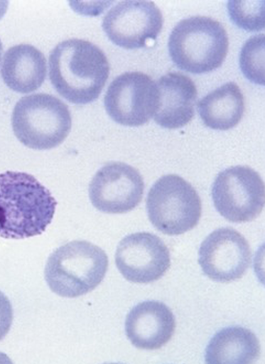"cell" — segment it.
Wrapping results in <instances>:
<instances>
[{"label": "cell", "instance_id": "cell-1", "mask_svg": "<svg viewBox=\"0 0 265 364\" xmlns=\"http://www.w3.org/2000/svg\"><path fill=\"white\" fill-rule=\"evenodd\" d=\"M57 201L34 176L25 173L0 174V237L25 240L46 230Z\"/></svg>", "mask_w": 265, "mask_h": 364}, {"label": "cell", "instance_id": "cell-2", "mask_svg": "<svg viewBox=\"0 0 265 364\" xmlns=\"http://www.w3.org/2000/svg\"><path fill=\"white\" fill-rule=\"evenodd\" d=\"M49 67L55 90L76 105L97 100L109 75L104 52L91 41L78 38L59 43L50 54Z\"/></svg>", "mask_w": 265, "mask_h": 364}, {"label": "cell", "instance_id": "cell-3", "mask_svg": "<svg viewBox=\"0 0 265 364\" xmlns=\"http://www.w3.org/2000/svg\"><path fill=\"white\" fill-rule=\"evenodd\" d=\"M225 27L210 17L192 16L176 25L168 39L173 62L193 74L210 73L222 65L229 50Z\"/></svg>", "mask_w": 265, "mask_h": 364}, {"label": "cell", "instance_id": "cell-4", "mask_svg": "<svg viewBox=\"0 0 265 364\" xmlns=\"http://www.w3.org/2000/svg\"><path fill=\"white\" fill-rule=\"evenodd\" d=\"M108 264L102 249L86 241H74L51 254L44 275L55 294L76 298L94 291L102 282Z\"/></svg>", "mask_w": 265, "mask_h": 364}, {"label": "cell", "instance_id": "cell-5", "mask_svg": "<svg viewBox=\"0 0 265 364\" xmlns=\"http://www.w3.org/2000/svg\"><path fill=\"white\" fill-rule=\"evenodd\" d=\"M13 133L25 146L47 151L57 147L71 132V112L63 101L48 94L21 98L11 117Z\"/></svg>", "mask_w": 265, "mask_h": 364}, {"label": "cell", "instance_id": "cell-6", "mask_svg": "<svg viewBox=\"0 0 265 364\" xmlns=\"http://www.w3.org/2000/svg\"><path fill=\"white\" fill-rule=\"evenodd\" d=\"M146 209L150 222L159 231L178 235L193 229L202 216V201L190 183L176 175L158 180L151 188Z\"/></svg>", "mask_w": 265, "mask_h": 364}, {"label": "cell", "instance_id": "cell-7", "mask_svg": "<svg viewBox=\"0 0 265 364\" xmlns=\"http://www.w3.org/2000/svg\"><path fill=\"white\" fill-rule=\"evenodd\" d=\"M212 197L216 210L227 220L235 223L252 222L264 208V182L253 168L232 166L218 174L212 186Z\"/></svg>", "mask_w": 265, "mask_h": 364}, {"label": "cell", "instance_id": "cell-8", "mask_svg": "<svg viewBox=\"0 0 265 364\" xmlns=\"http://www.w3.org/2000/svg\"><path fill=\"white\" fill-rule=\"evenodd\" d=\"M158 98L157 84L150 76L128 72L110 83L104 97V107L109 117L117 123L139 127L153 117Z\"/></svg>", "mask_w": 265, "mask_h": 364}, {"label": "cell", "instance_id": "cell-9", "mask_svg": "<svg viewBox=\"0 0 265 364\" xmlns=\"http://www.w3.org/2000/svg\"><path fill=\"white\" fill-rule=\"evenodd\" d=\"M163 26V16L151 1H124L104 16L102 28L110 41L128 50L145 48L156 40Z\"/></svg>", "mask_w": 265, "mask_h": 364}, {"label": "cell", "instance_id": "cell-10", "mask_svg": "<svg viewBox=\"0 0 265 364\" xmlns=\"http://www.w3.org/2000/svg\"><path fill=\"white\" fill-rule=\"evenodd\" d=\"M198 263L211 280L229 283L240 279L252 264V250L246 238L232 228L210 233L198 251Z\"/></svg>", "mask_w": 265, "mask_h": 364}, {"label": "cell", "instance_id": "cell-11", "mask_svg": "<svg viewBox=\"0 0 265 364\" xmlns=\"http://www.w3.org/2000/svg\"><path fill=\"white\" fill-rule=\"evenodd\" d=\"M145 185L139 171L122 162L105 164L90 186V198L99 211L119 214L134 210L141 202Z\"/></svg>", "mask_w": 265, "mask_h": 364}, {"label": "cell", "instance_id": "cell-12", "mask_svg": "<svg viewBox=\"0 0 265 364\" xmlns=\"http://www.w3.org/2000/svg\"><path fill=\"white\" fill-rule=\"evenodd\" d=\"M116 264L125 279L131 283L158 281L171 267L170 252L156 235L141 232L128 235L119 243Z\"/></svg>", "mask_w": 265, "mask_h": 364}, {"label": "cell", "instance_id": "cell-13", "mask_svg": "<svg viewBox=\"0 0 265 364\" xmlns=\"http://www.w3.org/2000/svg\"><path fill=\"white\" fill-rule=\"evenodd\" d=\"M175 316L170 309L158 301H144L128 314L126 334L131 343L142 350H158L172 338Z\"/></svg>", "mask_w": 265, "mask_h": 364}, {"label": "cell", "instance_id": "cell-14", "mask_svg": "<svg viewBox=\"0 0 265 364\" xmlns=\"http://www.w3.org/2000/svg\"><path fill=\"white\" fill-rule=\"evenodd\" d=\"M158 105L154 121L167 129L187 125L194 117L198 92L189 77L178 73L162 76L157 82Z\"/></svg>", "mask_w": 265, "mask_h": 364}, {"label": "cell", "instance_id": "cell-15", "mask_svg": "<svg viewBox=\"0 0 265 364\" xmlns=\"http://www.w3.org/2000/svg\"><path fill=\"white\" fill-rule=\"evenodd\" d=\"M47 71V60L40 50L30 45H18L6 53L1 73L9 89L28 94L41 87Z\"/></svg>", "mask_w": 265, "mask_h": 364}, {"label": "cell", "instance_id": "cell-16", "mask_svg": "<svg viewBox=\"0 0 265 364\" xmlns=\"http://www.w3.org/2000/svg\"><path fill=\"white\" fill-rule=\"evenodd\" d=\"M261 354L259 341L250 330L228 327L217 332L206 349L205 360L210 364H249L256 363Z\"/></svg>", "mask_w": 265, "mask_h": 364}, {"label": "cell", "instance_id": "cell-17", "mask_svg": "<svg viewBox=\"0 0 265 364\" xmlns=\"http://www.w3.org/2000/svg\"><path fill=\"white\" fill-rule=\"evenodd\" d=\"M198 112L204 124L211 129L230 130L244 117V95L235 82H227L200 100Z\"/></svg>", "mask_w": 265, "mask_h": 364}, {"label": "cell", "instance_id": "cell-18", "mask_svg": "<svg viewBox=\"0 0 265 364\" xmlns=\"http://www.w3.org/2000/svg\"><path fill=\"white\" fill-rule=\"evenodd\" d=\"M242 73L252 82L264 84V35L251 37L242 47L239 55Z\"/></svg>", "mask_w": 265, "mask_h": 364}, {"label": "cell", "instance_id": "cell-19", "mask_svg": "<svg viewBox=\"0 0 265 364\" xmlns=\"http://www.w3.org/2000/svg\"><path fill=\"white\" fill-rule=\"evenodd\" d=\"M228 11L233 23L247 31L264 28V3L263 1H229Z\"/></svg>", "mask_w": 265, "mask_h": 364}, {"label": "cell", "instance_id": "cell-20", "mask_svg": "<svg viewBox=\"0 0 265 364\" xmlns=\"http://www.w3.org/2000/svg\"><path fill=\"white\" fill-rule=\"evenodd\" d=\"M13 319V311L9 299L0 291V341L10 331Z\"/></svg>", "mask_w": 265, "mask_h": 364}, {"label": "cell", "instance_id": "cell-21", "mask_svg": "<svg viewBox=\"0 0 265 364\" xmlns=\"http://www.w3.org/2000/svg\"><path fill=\"white\" fill-rule=\"evenodd\" d=\"M9 3L7 1H0V19L6 14Z\"/></svg>", "mask_w": 265, "mask_h": 364}, {"label": "cell", "instance_id": "cell-22", "mask_svg": "<svg viewBox=\"0 0 265 364\" xmlns=\"http://www.w3.org/2000/svg\"><path fill=\"white\" fill-rule=\"evenodd\" d=\"M3 53V44L1 40H0V61H1V57Z\"/></svg>", "mask_w": 265, "mask_h": 364}]
</instances>
